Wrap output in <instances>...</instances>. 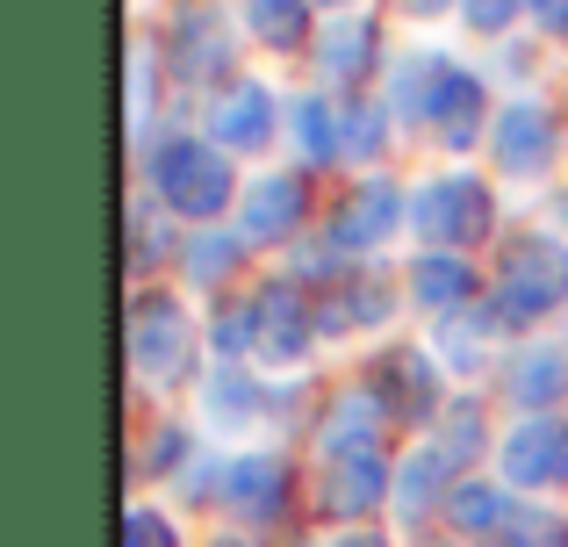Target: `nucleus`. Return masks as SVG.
<instances>
[{
  "instance_id": "6ab92c4d",
  "label": "nucleus",
  "mask_w": 568,
  "mask_h": 547,
  "mask_svg": "<svg viewBox=\"0 0 568 547\" xmlns=\"http://www.w3.org/2000/svg\"><path fill=\"white\" fill-rule=\"evenodd\" d=\"M460 8H468L475 29H504V22L518 14V0H460Z\"/></svg>"
},
{
  "instance_id": "aec40b11",
  "label": "nucleus",
  "mask_w": 568,
  "mask_h": 547,
  "mask_svg": "<svg viewBox=\"0 0 568 547\" xmlns=\"http://www.w3.org/2000/svg\"><path fill=\"white\" fill-rule=\"evenodd\" d=\"M223 267V239H202L194 245V274H216Z\"/></svg>"
},
{
  "instance_id": "ddd939ff",
  "label": "nucleus",
  "mask_w": 568,
  "mask_h": 547,
  "mask_svg": "<svg viewBox=\"0 0 568 547\" xmlns=\"http://www.w3.org/2000/svg\"><path fill=\"white\" fill-rule=\"evenodd\" d=\"M454 295H468V267L446 253H425V267H417V303H454Z\"/></svg>"
},
{
  "instance_id": "2eb2a0df",
  "label": "nucleus",
  "mask_w": 568,
  "mask_h": 547,
  "mask_svg": "<svg viewBox=\"0 0 568 547\" xmlns=\"http://www.w3.org/2000/svg\"><path fill=\"white\" fill-rule=\"evenodd\" d=\"M252 29H260L266 43H295L303 37V0H245Z\"/></svg>"
},
{
  "instance_id": "412c9836",
  "label": "nucleus",
  "mask_w": 568,
  "mask_h": 547,
  "mask_svg": "<svg viewBox=\"0 0 568 547\" xmlns=\"http://www.w3.org/2000/svg\"><path fill=\"white\" fill-rule=\"evenodd\" d=\"M532 8H540L547 22H568V0H532Z\"/></svg>"
},
{
  "instance_id": "20e7f679",
  "label": "nucleus",
  "mask_w": 568,
  "mask_h": 547,
  "mask_svg": "<svg viewBox=\"0 0 568 547\" xmlns=\"http://www.w3.org/2000/svg\"><path fill=\"white\" fill-rule=\"evenodd\" d=\"M497 159L511 173H540L547 159H555V123H547L540 101H518V109H504L497 123Z\"/></svg>"
},
{
  "instance_id": "5701e85b",
  "label": "nucleus",
  "mask_w": 568,
  "mask_h": 547,
  "mask_svg": "<svg viewBox=\"0 0 568 547\" xmlns=\"http://www.w3.org/2000/svg\"><path fill=\"white\" fill-rule=\"evenodd\" d=\"M410 8H425V14H432V8H439V0H410Z\"/></svg>"
},
{
  "instance_id": "4be33fe9",
  "label": "nucleus",
  "mask_w": 568,
  "mask_h": 547,
  "mask_svg": "<svg viewBox=\"0 0 568 547\" xmlns=\"http://www.w3.org/2000/svg\"><path fill=\"white\" fill-rule=\"evenodd\" d=\"M338 547H382V540H338Z\"/></svg>"
},
{
  "instance_id": "dca6fc26",
  "label": "nucleus",
  "mask_w": 568,
  "mask_h": 547,
  "mask_svg": "<svg viewBox=\"0 0 568 547\" xmlns=\"http://www.w3.org/2000/svg\"><path fill=\"white\" fill-rule=\"evenodd\" d=\"M375 483H382L375 462H346L338 483H332V511H367V505H375Z\"/></svg>"
},
{
  "instance_id": "9d476101",
  "label": "nucleus",
  "mask_w": 568,
  "mask_h": 547,
  "mask_svg": "<svg viewBox=\"0 0 568 547\" xmlns=\"http://www.w3.org/2000/svg\"><path fill=\"white\" fill-rule=\"evenodd\" d=\"M568 389V346H532L511 361V396L518 404H555Z\"/></svg>"
},
{
  "instance_id": "f03ea898",
  "label": "nucleus",
  "mask_w": 568,
  "mask_h": 547,
  "mask_svg": "<svg viewBox=\"0 0 568 547\" xmlns=\"http://www.w3.org/2000/svg\"><path fill=\"white\" fill-rule=\"evenodd\" d=\"M561 295H568V260L555 253V245H526V253H511V274H504V295H497L511 324L555 310Z\"/></svg>"
},
{
  "instance_id": "423d86ee",
  "label": "nucleus",
  "mask_w": 568,
  "mask_h": 547,
  "mask_svg": "<svg viewBox=\"0 0 568 547\" xmlns=\"http://www.w3.org/2000/svg\"><path fill=\"white\" fill-rule=\"evenodd\" d=\"M504 462H511V476L526 483V490L561 483L568 476V425H526V433L504 447Z\"/></svg>"
},
{
  "instance_id": "f257e3e1",
  "label": "nucleus",
  "mask_w": 568,
  "mask_h": 547,
  "mask_svg": "<svg viewBox=\"0 0 568 547\" xmlns=\"http://www.w3.org/2000/svg\"><path fill=\"white\" fill-rule=\"evenodd\" d=\"M159 188H166L181 210L209 216L231 202V166H223L216 144H194V138H173L166 152H159Z\"/></svg>"
},
{
  "instance_id": "0eeeda50",
  "label": "nucleus",
  "mask_w": 568,
  "mask_h": 547,
  "mask_svg": "<svg viewBox=\"0 0 568 547\" xmlns=\"http://www.w3.org/2000/svg\"><path fill=\"white\" fill-rule=\"evenodd\" d=\"M266 130H274V101H266V87H231V94L216 101V138L231 144V152H252V144H266Z\"/></svg>"
},
{
  "instance_id": "a211bd4d",
  "label": "nucleus",
  "mask_w": 568,
  "mask_h": 547,
  "mask_svg": "<svg viewBox=\"0 0 568 547\" xmlns=\"http://www.w3.org/2000/svg\"><path fill=\"white\" fill-rule=\"evenodd\" d=\"M130 547H173V526L159 511H130Z\"/></svg>"
},
{
  "instance_id": "f3484780",
  "label": "nucleus",
  "mask_w": 568,
  "mask_h": 547,
  "mask_svg": "<svg viewBox=\"0 0 568 547\" xmlns=\"http://www.w3.org/2000/svg\"><path fill=\"white\" fill-rule=\"evenodd\" d=\"M454 519H460V526H497V519H504V497H489V490H454Z\"/></svg>"
},
{
  "instance_id": "4468645a",
  "label": "nucleus",
  "mask_w": 568,
  "mask_h": 547,
  "mask_svg": "<svg viewBox=\"0 0 568 547\" xmlns=\"http://www.w3.org/2000/svg\"><path fill=\"white\" fill-rule=\"evenodd\" d=\"M367 425H375V404H367V396H353V404L332 411V439H324V447H332V454L353 447V462H367Z\"/></svg>"
},
{
  "instance_id": "f8f14e48",
  "label": "nucleus",
  "mask_w": 568,
  "mask_h": 547,
  "mask_svg": "<svg viewBox=\"0 0 568 547\" xmlns=\"http://www.w3.org/2000/svg\"><path fill=\"white\" fill-rule=\"evenodd\" d=\"M396 216H403V202L388 195V188H361V195H353V216H338V239H346V245H367V239H382Z\"/></svg>"
},
{
  "instance_id": "1a4fd4ad",
  "label": "nucleus",
  "mask_w": 568,
  "mask_h": 547,
  "mask_svg": "<svg viewBox=\"0 0 568 547\" xmlns=\"http://www.w3.org/2000/svg\"><path fill=\"white\" fill-rule=\"evenodd\" d=\"M295 216H303V181L274 173V181H260L252 202H245V239H281Z\"/></svg>"
},
{
  "instance_id": "39448f33",
  "label": "nucleus",
  "mask_w": 568,
  "mask_h": 547,
  "mask_svg": "<svg viewBox=\"0 0 568 547\" xmlns=\"http://www.w3.org/2000/svg\"><path fill=\"white\" fill-rule=\"evenodd\" d=\"M281 490H288V468H281L274 454H252V462L223 468V497H231V511H245V519H274Z\"/></svg>"
},
{
  "instance_id": "9b49d317",
  "label": "nucleus",
  "mask_w": 568,
  "mask_h": 547,
  "mask_svg": "<svg viewBox=\"0 0 568 547\" xmlns=\"http://www.w3.org/2000/svg\"><path fill=\"white\" fill-rule=\"evenodd\" d=\"M367 58H375V29L367 22H338L332 37H324V72H332V80H361L367 72Z\"/></svg>"
},
{
  "instance_id": "6e6552de",
  "label": "nucleus",
  "mask_w": 568,
  "mask_h": 547,
  "mask_svg": "<svg viewBox=\"0 0 568 547\" xmlns=\"http://www.w3.org/2000/svg\"><path fill=\"white\" fill-rule=\"evenodd\" d=\"M181 353H187L181 310H173V303H144L138 310V367H144V375H173Z\"/></svg>"
},
{
  "instance_id": "7ed1b4c3",
  "label": "nucleus",
  "mask_w": 568,
  "mask_h": 547,
  "mask_svg": "<svg viewBox=\"0 0 568 547\" xmlns=\"http://www.w3.org/2000/svg\"><path fill=\"white\" fill-rule=\"evenodd\" d=\"M410 224L425 231V239H439V245L475 239V231L489 224V195H483L475 181H439V188H425V195H417Z\"/></svg>"
}]
</instances>
